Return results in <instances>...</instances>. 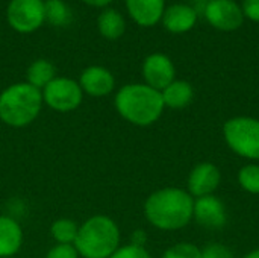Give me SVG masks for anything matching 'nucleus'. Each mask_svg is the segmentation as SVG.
Here are the masks:
<instances>
[{"label": "nucleus", "mask_w": 259, "mask_h": 258, "mask_svg": "<svg viewBox=\"0 0 259 258\" xmlns=\"http://www.w3.org/2000/svg\"><path fill=\"white\" fill-rule=\"evenodd\" d=\"M194 198L184 189L165 187L153 192L144 202V216L161 231L185 228L193 220Z\"/></svg>", "instance_id": "nucleus-1"}, {"label": "nucleus", "mask_w": 259, "mask_h": 258, "mask_svg": "<svg viewBox=\"0 0 259 258\" xmlns=\"http://www.w3.org/2000/svg\"><path fill=\"white\" fill-rule=\"evenodd\" d=\"M117 113L135 126H150L159 120L164 113L161 91L147 84H127L121 87L114 99Z\"/></svg>", "instance_id": "nucleus-2"}, {"label": "nucleus", "mask_w": 259, "mask_h": 258, "mask_svg": "<svg viewBox=\"0 0 259 258\" xmlns=\"http://www.w3.org/2000/svg\"><path fill=\"white\" fill-rule=\"evenodd\" d=\"M74 248L83 258H109L120 248V228L109 216H93L79 227Z\"/></svg>", "instance_id": "nucleus-3"}, {"label": "nucleus", "mask_w": 259, "mask_h": 258, "mask_svg": "<svg viewBox=\"0 0 259 258\" xmlns=\"http://www.w3.org/2000/svg\"><path fill=\"white\" fill-rule=\"evenodd\" d=\"M41 90L27 82H17L0 93V120L12 128L30 125L42 106Z\"/></svg>", "instance_id": "nucleus-4"}, {"label": "nucleus", "mask_w": 259, "mask_h": 258, "mask_svg": "<svg viewBox=\"0 0 259 258\" xmlns=\"http://www.w3.org/2000/svg\"><path fill=\"white\" fill-rule=\"evenodd\" d=\"M223 137L229 149L241 158L259 161V119L237 116L223 126Z\"/></svg>", "instance_id": "nucleus-5"}, {"label": "nucleus", "mask_w": 259, "mask_h": 258, "mask_svg": "<svg viewBox=\"0 0 259 258\" xmlns=\"http://www.w3.org/2000/svg\"><path fill=\"white\" fill-rule=\"evenodd\" d=\"M42 102L58 113H71L82 103L83 91L77 81L56 76L49 85L41 90Z\"/></svg>", "instance_id": "nucleus-6"}, {"label": "nucleus", "mask_w": 259, "mask_h": 258, "mask_svg": "<svg viewBox=\"0 0 259 258\" xmlns=\"http://www.w3.org/2000/svg\"><path fill=\"white\" fill-rule=\"evenodd\" d=\"M8 24L18 33H32L46 21L42 0H11L6 8Z\"/></svg>", "instance_id": "nucleus-7"}, {"label": "nucleus", "mask_w": 259, "mask_h": 258, "mask_svg": "<svg viewBox=\"0 0 259 258\" xmlns=\"http://www.w3.org/2000/svg\"><path fill=\"white\" fill-rule=\"evenodd\" d=\"M206 21L222 32H232L244 23L241 5L235 0H209L205 6Z\"/></svg>", "instance_id": "nucleus-8"}, {"label": "nucleus", "mask_w": 259, "mask_h": 258, "mask_svg": "<svg viewBox=\"0 0 259 258\" xmlns=\"http://www.w3.org/2000/svg\"><path fill=\"white\" fill-rule=\"evenodd\" d=\"M143 78L144 84L162 91L176 79V68L173 61L165 53H150L143 62Z\"/></svg>", "instance_id": "nucleus-9"}, {"label": "nucleus", "mask_w": 259, "mask_h": 258, "mask_svg": "<svg viewBox=\"0 0 259 258\" xmlns=\"http://www.w3.org/2000/svg\"><path fill=\"white\" fill-rule=\"evenodd\" d=\"M222 182V172L212 163H199L193 167L187 181V192L194 198L214 195Z\"/></svg>", "instance_id": "nucleus-10"}, {"label": "nucleus", "mask_w": 259, "mask_h": 258, "mask_svg": "<svg viewBox=\"0 0 259 258\" xmlns=\"http://www.w3.org/2000/svg\"><path fill=\"white\" fill-rule=\"evenodd\" d=\"M193 219L208 230H220L228 222V213L223 201L215 195L194 199Z\"/></svg>", "instance_id": "nucleus-11"}, {"label": "nucleus", "mask_w": 259, "mask_h": 258, "mask_svg": "<svg viewBox=\"0 0 259 258\" xmlns=\"http://www.w3.org/2000/svg\"><path fill=\"white\" fill-rule=\"evenodd\" d=\"M79 85L82 91L93 97H103L112 93L115 87L114 75L102 65H90L87 67L79 78Z\"/></svg>", "instance_id": "nucleus-12"}, {"label": "nucleus", "mask_w": 259, "mask_h": 258, "mask_svg": "<svg viewBox=\"0 0 259 258\" xmlns=\"http://www.w3.org/2000/svg\"><path fill=\"white\" fill-rule=\"evenodd\" d=\"M197 11L187 3H175L165 8L161 23L170 33H187L197 23Z\"/></svg>", "instance_id": "nucleus-13"}, {"label": "nucleus", "mask_w": 259, "mask_h": 258, "mask_svg": "<svg viewBox=\"0 0 259 258\" xmlns=\"http://www.w3.org/2000/svg\"><path fill=\"white\" fill-rule=\"evenodd\" d=\"M129 17L141 27L158 24L165 11V0H124Z\"/></svg>", "instance_id": "nucleus-14"}, {"label": "nucleus", "mask_w": 259, "mask_h": 258, "mask_svg": "<svg viewBox=\"0 0 259 258\" xmlns=\"http://www.w3.org/2000/svg\"><path fill=\"white\" fill-rule=\"evenodd\" d=\"M21 245L23 230L20 224L9 216H0V258L15 255Z\"/></svg>", "instance_id": "nucleus-15"}, {"label": "nucleus", "mask_w": 259, "mask_h": 258, "mask_svg": "<svg viewBox=\"0 0 259 258\" xmlns=\"http://www.w3.org/2000/svg\"><path fill=\"white\" fill-rule=\"evenodd\" d=\"M164 106L171 109H182L188 106L194 99V88L190 82L182 79H175L161 91Z\"/></svg>", "instance_id": "nucleus-16"}, {"label": "nucleus", "mask_w": 259, "mask_h": 258, "mask_svg": "<svg viewBox=\"0 0 259 258\" xmlns=\"http://www.w3.org/2000/svg\"><path fill=\"white\" fill-rule=\"evenodd\" d=\"M97 29L106 40H118L126 30L124 17L112 8H105L97 18Z\"/></svg>", "instance_id": "nucleus-17"}, {"label": "nucleus", "mask_w": 259, "mask_h": 258, "mask_svg": "<svg viewBox=\"0 0 259 258\" xmlns=\"http://www.w3.org/2000/svg\"><path fill=\"white\" fill-rule=\"evenodd\" d=\"M26 76H27V81H26L27 84H30L32 87L38 90H42L56 78V68L47 59H35L27 67Z\"/></svg>", "instance_id": "nucleus-18"}, {"label": "nucleus", "mask_w": 259, "mask_h": 258, "mask_svg": "<svg viewBox=\"0 0 259 258\" xmlns=\"http://www.w3.org/2000/svg\"><path fill=\"white\" fill-rule=\"evenodd\" d=\"M50 233H52V237L59 245H74L77 233H79V227L71 219L62 217L52 224Z\"/></svg>", "instance_id": "nucleus-19"}, {"label": "nucleus", "mask_w": 259, "mask_h": 258, "mask_svg": "<svg viewBox=\"0 0 259 258\" xmlns=\"http://www.w3.org/2000/svg\"><path fill=\"white\" fill-rule=\"evenodd\" d=\"M46 21L52 26H65L71 20V11L64 0H47L44 2Z\"/></svg>", "instance_id": "nucleus-20"}, {"label": "nucleus", "mask_w": 259, "mask_h": 258, "mask_svg": "<svg viewBox=\"0 0 259 258\" xmlns=\"http://www.w3.org/2000/svg\"><path fill=\"white\" fill-rule=\"evenodd\" d=\"M238 184L240 187L250 193L259 195V164L258 163H249L243 166L238 172Z\"/></svg>", "instance_id": "nucleus-21"}, {"label": "nucleus", "mask_w": 259, "mask_h": 258, "mask_svg": "<svg viewBox=\"0 0 259 258\" xmlns=\"http://www.w3.org/2000/svg\"><path fill=\"white\" fill-rule=\"evenodd\" d=\"M161 258H202V249L191 242H181L165 249Z\"/></svg>", "instance_id": "nucleus-22"}, {"label": "nucleus", "mask_w": 259, "mask_h": 258, "mask_svg": "<svg viewBox=\"0 0 259 258\" xmlns=\"http://www.w3.org/2000/svg\"><path fill=\"white\" fill-rule=\"evenodd\" d=\"M109 258H152V255L146 248L129 243L126 246H120Z\"/></svg>", "instance_id": "nucleus-23"}, {"label": "nucleus", "mask_w": 259, "mask_h": 258, "mask_svg": "<svg viewBox=\"0 0 259 258\" xmlns=\"http://www.w3.org/2000/svg\"><path fill=\"white\" fill-rule=\"evenodd\" d=\"M202 258H234V254L223 243H209L202 249Z\"/></svg>", "instance_id": "nucleus-24"}, {"label": "nucleus", "mask_w": 259, "mask_h": 258, "mask_svg": "<svg viewBox=\"0 0 259 258\" xmlns=\"http://www.w3.org/2000/svg\"><path fill=\"white\" fill-rule=\"evenodd\" d=\"M46 258H79V254H77L74 245H59L58 243L46 254Z\"/></svg>", "instance_id": "nucleus-25"}, {"label": "nucleus", "mask_w": 259, "mask_h": 258, "mask_svg": "<svg viewBox=\"0 0 259 258\" xmlns=\"http://www.w3.org/2000/svg\"><path fill=\"white\" fill-rule=\"evenodd\" d=\"M241 9L244 18H249L253 23H259V0H243Z\"/></svg>", "instance_id": "nucleus-26"}, {"label": "nucleus", "mask_w": 259, "mask_h": 258, "mask_svg": "<svg viewBox=\"0 0 259 258\" xmlns=\"http://www.w3.org/2000/svg\"><path fill=\"white\" fill-rule=\"evenodd\" d=\"M146 242H147V236H146V233H144L143 230H137V231L132 234V242H131L132 245L144 248Z\"/></svg>", "instance_id": "nucleus-27"}, {"label": "nucleus", "mask_w": 259, "mask_h": 258, "mask_svg": "<svg viewBox=\"0 0 259 258\" xmlns=\"http://www.w3.org/2000/svg\"><path fill=\"white\" fill-rule=\"evenodd\" d=\"M82 2L93 8H106L112 3V0H82Z\"/></svg>", "instance_id": "nucleus-28"}, {"label": "nucleus", "mask_w": 259, "mask_h": 258, "mask_svg": "<svg viewBox=\"0 0 259 258\" xmlns=\"http://www.w3.org/2000/svg\"><path fill=\"white\" fill-rule=\"evenodd\" d=\"M243 258H259V249H255V251H250L249 254H246Z\"/></svg>", "instance_id": "nucleus-29"}, {"label": "nucleus", "mask_w": 259, "mask_h": 258, "mask_svg": "<svg viewBox=\"0 0 259 258\" xmlns=\"http://www.w3.org/2000/svg\"><path fill=\"white\" fill-rule=\"evenodd\" d=\"M42 2H47V0H42Z\"/></svg>", "instance_id": "nucleus-30"}]
</instances>
